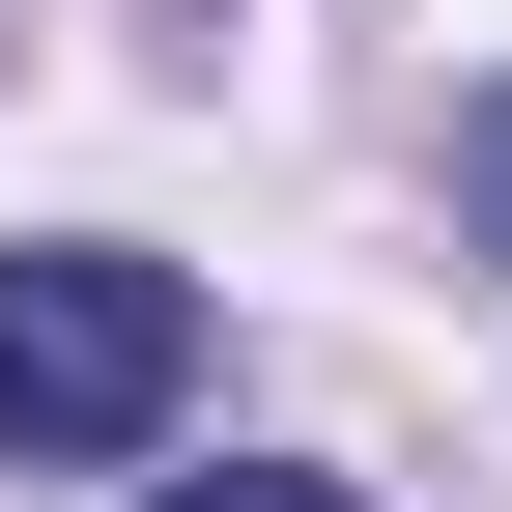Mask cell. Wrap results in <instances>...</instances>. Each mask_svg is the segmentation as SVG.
<instances>
[{
	"label": "cell",
	"mask_w": 512,
	"mask_h": 512,
	"mask_svg": "<svg viewBox=\"0 0 512 512\" xmlns=\"http://www.w3.org/2000/svg\"><path fill=\"white\" fill-rule=\"evenodd\" d=\"M171 399H200V285H171V256H114V228L0 256V456H29V484L143 456Z\"/></svg>",
	"instance_id": "1"
},
{
	"label": "cell",
	"mask_w": 512,
	"mask_h": 512,
	"mask_svg": "<svg viewBox=\"0 0 512 512\" xmlns=\"http://www.w3.org/2000/svg\"><path fill=\"white\" fill-rule=\"evenodd\" d=\"M456 200H484V228H512V86H484V114H456Z\"/></svg>",
	"instance_id": "2"
},
{
	"label": "cell",
	"mask_w": 512,
	"mask_h": 512,
	"mask_svg": "<svg viewBox=\"0 0 512 512\" xmlns=\"http://www.w3.org/2000/svg\"><path fill=\"white\" fill-rule=\"evenodd\" d=\"M143 512H342V484H143Z\"/></svg>",
	"instance_id": "3"
}]
</instances>
